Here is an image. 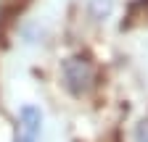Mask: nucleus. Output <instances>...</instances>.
Here are the masks:
<instances>
[{
  "label": "nucleus",
  "instance_id": "20e7f679",
  "mask_svg": "<svg viewBox=\"0 0 148 142\" xmlns=\"http://www.w3.org/2000/svg\"><path fill=\"white\" fill-rule=\"evenodd\" d=\"M16 142H37V137H29V134H18Z\"/></svg>",
  "mask_w": 148,
  "mask_h": 142
},
{
  "label": "nucleus",
  "instance_id": "7ed1b4c3",
  "mask_svg": "<svg viewBox=\"0 0 148 142\" xmlns=\"http://www.w3.org/2000/svg\"><path fill=\"white\" fill-rule=\"evenodd\" d=\"M138 142H148V121H143L138 126Z\"/></svg>",
  "mask_w": 148,
  "mask_h": 142
},
{
  "label": "nucleus",
  "instance_id": "f257e3e1",
  "mask_svg": "<svg viewBox=\"0 0 148 142\" xmlns=\"http://www.w3.org/2000/svg\"><path fill=\"white\" fill-rule=\"evenodd\" d=\"M61 74H64V84L71 95H82L87 92L92 82H95V68L87 58H66L61 66Z\"/></svg>",
  "mask_w": 148,
  "mask_h": 142
},
{
  "label": "nucleus",
  "instance_id": "f03ea898",
  "mask_svg": "<svg viewBox=\"0 0 148 142\" xmlns=\"http://www.w3.org/2000/svg\"><path fill=\"white\" fill-rule=\"evenodd\" d=\"M18 124H21V134L40 137V129H42V113H40V108L24 105V108L18 111Z\"/></svg>",
  "mask_w": 148,
  "mask_h": 142
}]
</instances>
